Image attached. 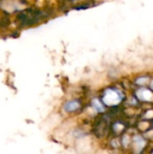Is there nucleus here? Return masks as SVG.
Instances as JSON below:
<instances>
[{"label":"nucleus","mask_w":153,"mask_h":154,"mask_svg":"<svg viewBox=\"0 0 153 154\" xmlns=\"http://www.w3.org/2000/svg\"><path fill=\"white\" fill-rule=\"evenodd\" d=\"M123 99V95L120 91L115 90V89H112V88H108L105 91L103 97H102V101L105 105L109 106H117Z\"/></svg>","instance_id":"obj_1"},{"label":"nucleus","mask_w":153,"mask_h":154,"mask_svg":"<svg viewBox=\"0 0 153 154\" xmlns=\"http://www.w3.org/2000/svg\"><path fill=\"white\" fill-rule=\"evenodd\" d=\"M137 97L142 101H152L153 100V93L146 88H141L136 92Z\"/></svg>","instance_id":"obj_2"},{"label":"nucleus","mask_w":153,"mask_h":154,"mask_svg":"<svg viewBox=\"0 0 153 154\" xmlns=\"http://www.w3.org/2000/svg\"><path fill=\"white\" fill-rule=\"evenodd\" d=\"M80 107V103L77 100H70L64 105V109L67 112H74Z\"/></svg>","instance_id":"obj_3"},{"label":"nucleus","mask_w":153,"mask_h":154,"mask_svg":"<svg viewBox=\"0 0 153 154\" xmlns=\"http://www.w3.org/2000/svg\"><path fill=\"white\" fill-rule=\"evenodd\" d=\"M134 143H135V148L138 149V152H141L145 145V142L141 136L134 137Z\"/></svg>","instance_id":"obj_4"},{"label":"nucleus","mask_w":153,"mask_h":154,"mask_svg":"<svg viewBox=\"0 0 153 154\" xmlns=\"http://www.w3.org/2000/svg\"><path fill=\"white\" fill-rule=\"evenodd\" d=\"M92 106H93V107L96 110V111H98V112H103L105 109H104V106H103V104L97 99V98H96V99H94L93 101H92Z\"/></svg>","instance_id":"obj_5"},{"label":"nucleus","mask_w":153,"mask_h":154,"mask_svg":"<svg viewBox=\"0 0 153 154\" xmlns=\"http://www.w3.org/2000/svg\"><path fill=\"white\" fill-rule=\"evenodd\" d=\"M148 80V78H140L137 79V83L138 84H144V81L146 82Z\"/></svg>","instance_id":"obj_6"},{"label":"nucleus","mask_w":153,"mask_h":154,"mask_svg":"<svg viewBox=\"0 0 153 154\" xmlns=\"http://www.w3.org/2000/svg\"><path fill=\"white\" fill-rule=\"evenodd\" d=\"M123 128H124V125H119V124L115 125V130L116 132H120V131H121Z\"/></svg>","instance_id":"obj_7"},{"label":"nucleus","mask_w":153,"mask_h":154,"mask_svg":"<svg viewBox=\"0 0 153 154\" xmlns=\"http://www.w3.org/2000/svg\"><path fill=\"white\" fill-rule=\"evenodd\" d=\"M151 88H153V83H152V84H151Z\"/></svg>","instance_id":"obj_8"}]
</instances>
